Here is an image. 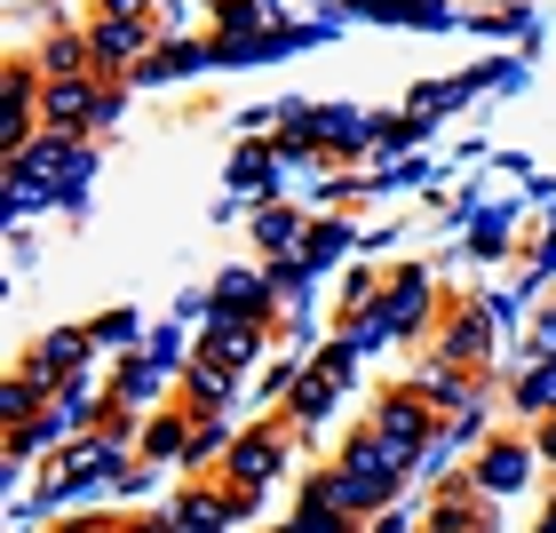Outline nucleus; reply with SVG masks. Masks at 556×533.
<instances>
[{"instance_id":"f257e3e1","label":"nucleus","mask_w":556,"mask_h":533,"mask_svg":"<svg viewBox=\"0 0 556 533\" xmlns=\"http://www.w3.org/2000/svg\"><path fill=\"white\" fill-rule=\"evenodd\" d=\"M80 33H88L96 72H104V80H136V64L160 48V24H151V16H119V9H96Z\"/></svg>"},{"instance_id":"f03ea898","label":"nucleus","mask_w":556,"mask_h":533,"mask_svg":"<svg viewBox=\"0 0 556 533\" xmlns=\"http://www.w3.org/2000/svg\"><path fill=\"white\" fill-rule=\"evenodd\" d=\"M366 422L382 430V446H390V454H406V462H421V446L438 438V406H429L414 383H406V391H382Z\"/></svg>"},{"instance_id":"7ed1b4c3","label":"nucleus","mask_w":556,"mask_h":533,"mask_svg":"<svg viewBox=\"0 0 556 533\" xmlns=\"http://www.w3.org/2000/svg\"><path fill=\"white\" fill-rule=\"evenodd\" d=\"M493 326H501V302H462V311L438 326V359L485 374V359H493Z\"/></svg>"},{"instance_id":"20e7f679","label":"nucleus","mask_w":556,"mask_h":533,"mask_svg":"<svg viewBox=\"0 0 556 533\" xmlns=\"http://www.w3.org/2000/svg\"><path fill=\"white\" fill-rule=\"evenodd\" d=\"M278 462H287V422H255L247 438H231V454H223V478H231V486H247V494H263L270 478H278Z\"/></svg>"},{"instance_id":"39448f33","label":"nucleus","mask_w":556,"mask_h":533,"mask_svg":"<svg viewBox=\"0 0 556 533\" xmlns=\"http://www.w3.org/2000/svg\"><path fill=\"white\" fill-rule=\"evenodd\" d=\"M9 168H24L33 184H56V175H64V184H80V175H88V144H80V136H64V128H40Z\"/></svg>"},{"instance_id":"423d86ee","label":"nucleus","mask_w":556,"mask_h":533,"mask_svg":"<svg viewBox=\"0 0 556 533\" xmlns=\"http://www.w3.org/2000/svg\"><path fill=\"white\" fill-rule=\"evenodd\" d=\"M382 319H390V335H421L429 326V271H390Z\"/></svg>"},{"instance_id":"0eeeda50","label":"nucleus","mask_w":556,"mask_h":533,"mask_svg":"<svg viewBox=\"0 0 556 533\" xmlns=\"http://www.w3.org/2000/svg\"><path fill=\"white\" fill-rule=\"evenodd\" d=\"M541 462V446H525V438H493L485 454H477V486H485V494H509V486H525V470H533Z\"/></svg>"},{"instance_id":"6e6552de","label":"nucleus","mask_w":556,"mask_h":533,"mask_svg":"<svg viewBox=\"0 0 556 533\" xmlns=\"http://www.w3.org/2000/svg\"><path fill=\"white\" fill-rule=\"evenodd\" d=\"M438 533H485L493 525V510H485V486L477 478H453V486L438 494V518H429Z\"/></svg>"},{"instance_id":"1a4fd4ad","label":"nucleus","mask_w":556,"mask_h":533,"mask_svg":"<svg viewBox=\"0 0 556 533\" xmlns=\"http://www.w3.org/2000/svg\"><path fill=\"white\" fill-rule=\"evenodd\" d=\"M207 350H215L223 367H247V359L263 350V319H247V311H215V319H207Z\"/></svg>"},{"instance_id":"9d476101","label":"nucleus","mask_w":556,"mask_h":533,"mask_svg":"<svg viewBox=\"0 0 556 533\" xmlns=\"http://www.w3.org/2000/svg\"><path fill=\"white\" fill-rule=\"evenodd\" d=\"M88 350H96V335H80V326H64V335H48V343L33 350V367L48 374V391H64L72 374L88 367Z\"/></svg>"},{"instance_id":"9b49d317","label":"nucleus","mask_w":556,"mask_h":533,"mask_svg":"<svg viewBox=\"0 0 556 533\" xmlns=\"http://www.w3.org/2000/svg\"><path fill=\"white\" fill-rule=\"evenodd\" d=\"M223 398H231V367H223L215 350H199L191 374H184V398H175V406H184V414H215Z\"/></svg>"},{"instance_id":"f8f14e48","label":"nucleus","mask_w":556,"mask_h":533,"mask_svg":"<svg viewBox=\"0 0 556 533\" xmlns=\"http://www.w3.org/2000/svg\"><path fill=\"white\" fill-rule=\"evenodd\" d=\"M40 80H64V72H96V48H88V33H72V24H56V33L40 40Z\"/></svg>"},{"instance_id":"ddd939ff","label":"nucleus","mask_w":556,"mask_h":533,"mask_svg":"<svg viewBox=\"0 0 556 533\" xmlns=\"http://www.w3.org/2000/svg\"><path fill=\"white\" fill-rule=\"evenodd\" d=\"M191 430H199V414H184V406H167V414L143 430V454H151V462H167V454H184V462H191Z\"/></svg>"},{"instance_id":"4468645a","label":"nucleus","mask_w":556,"mask_h":533,"mask_svg":"<svg viewBox=\"0 0 556 533\" xmlns=\"http://www.w3.org/2000/svg\"><path fill=\"white\" fill-rule=\"evenodd\" d=\"M263 0H223V9H215V24H223V40H247V33H263Z\"/></svg>"},{"instance_id":"2eb2a0df","label":"nucleus","mask_w":556,"mask_h":533,"mask_svg":"<svg viewBox=\"0 0 556 533\" xmlns=\"http://www.w3.org/2000/svg\"><path fill=\"white\" fill-rule=\"evenodd\" d=\"M255 239H263V247L302 239V215H294V208H263V215H255Z\"/></svg>"},{"instance_id":"dca6fc26","label":"nucleus","mask_w":556,"mask_h":533,"mask_svg":"<svg viewBox=\"0 0 556 533\" xmlns=\"http://www.w3.org/2000/svg\"><path fill=\"white\" fill-rule=\"evenodd\" d=\"M231 184H239V191H270V151H239Z\"/></svg>"},{"instance_id":"f3484780","label":"nucleus","mask_w":556,"mask_h":533,"mask_svg":"<svg viewBox=\"0 0 556 533\" xmlns=\"http://www.w3.org/2000/svg\"><path fill=\"white\" fill-rule=\"evenodd\" d=\"M151 391H160V374H151V367H119V374H112V398H128V406L151 398Z\"/></svg>"},{"instance_id":"a211bd4d","label":"nucleus","mask_w":556,"mask_h":533,"mask_svg":"<svg viewBox=\"0 0 556 533\" xmlns=\"http://www.w3.org/2000/svg\"><path fill=\"white\" fill-rule=\"evenodd\" d=\"M56 533H128V525H112V518H80V525H56Z\"/></svg>"},{"instance_id":"6ab92c4d","label":"nucleus","mask_w":556,"mask_h":533,"mask_svg":"<svg viewBox=\"0 0 556 533\" xmlns=\"http://www.w3.org/2000/svg\"><path fill=\"white\" fill-rule=\"evenodd\" d=\"M96 9H119V16H151V0H96Z\"/></svg>"},{"instance_id":"aec40b11","label":"nucleus","mask_w":556,"mask_h":533,"mask_svg":"<svg viewBox=\"0 0 556 533\" xmlns=\"http://www.w3.org/2000/svg\"><path fill=\"white\" fill-rule=\"evenodd\" d=\"M533 533H556V501H548V510H541V525H533Z\"/></svg>"},{"instance_id":"412c9836","label":"nucleus","mask_w":556,"mask_h":533,"mask_svg":"<svg viewBox=\"0 0 556 533\" xmlns=\"http://www.w3.org/2000/svg\"><path fill=\"white\" fill-rule=\"evenodd\" d=\"M199 9H223V0H199Z\"/></svg>"},{"instance_id":"4be33fe9","label":"nucleus","mask_w":556,"mask_h":533,"mask_svg":"<svg viewBox=\"0 0 556 533\" xmlns=\"http://www.w3.org/2000/svg\"><path fill=\"white\" fill-rule=\"evenodd\" d=\"M429 533H438V525H429Z\"/></svg>"},{"instance_id":"5701e85b","label":"nucleus","mask_w":556,"mask_h":533,"mask_svg":"<svg viewBox=\"0 0 556 533\" xmlns=\"http://www.w3.org/2000/svg\"><path fill=\"white\" fill-rule=\"evenodd\" d=\"M287 533H294V525H287Z\"/></svg>"}]
</instances>
